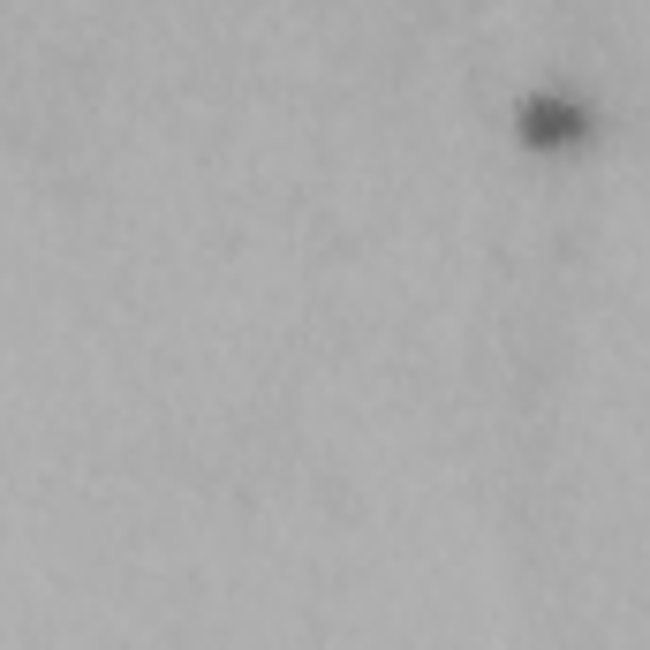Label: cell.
Returning a JSON list of instances; mask_svg holds the SVG:
<instances>
[{
  "label": "cell",
  "mask_w": 650,
  "mask_h": 650,
  "mask_svg": "<svg viewBox=\"0 0 650 650\" xmlns=\"http://www.w3.org/2000/svg\"><path fill=\"white\" fill-rule=\"evenodd\" d=\"M530 129H537V137H560V129H575V106L545 99V106H537V114H530Z\"/></svg>",
  "instance_id": "obj_1"
}]
</instances>
